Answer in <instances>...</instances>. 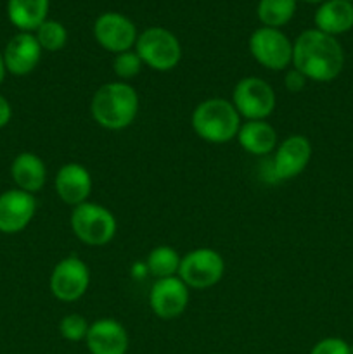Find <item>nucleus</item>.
<instances>
[{"label":"nucleus","instance_id":"obj_4","mask_svg":"<svg viewBox=\"0 0 353 354\" xmlns=\"http://www.w3.org/2000/svg\"><path fill=\"white\" fill-rule=\"evenodd\" d=\"M71 230L80 242L92 248L109 244L118 230V221L107 207L99 203L75 206L71 211Z\"/></svg>","mask_w":353,"mask_h":354},{"label":"nucleus","instance_id":"obj_18","mask_svg":"<svg viewBox=\"0 0 353 354\" xmlns=\"http://www.w3.org/2000/svg\"><path fill=\"white\" fill-rule=\"evenodd\" d=\"M237 142L248 154L266 158L277 149V131L266 120H253L241 124Z\"/></svg>","mask_w":353,"mask_h":354},{"label":"nucleus","instance_id":"obj_5","mask_svg":"<svg viewBox=\"0 0 353 354\" xmlns=\"http://www.w3.org/2000/svg\"><path fill=\"white\" fill-rule=\"evenodd\" d=\"M135 52L144 66L159 73L175 69L182 59V45L179 38L163 26H151L138 33Z\"/></svg>","mask_w":353,"mask_h":354},{"label":"nucleus","instance_id":"obj_17","mask_svg":"<svg viewBox=\"0 0 353 354\" xmlns=\"http://www.w3.org/2000/svg\"><path fill=\"white\" fill-rule=\"evenodd\" d=\"M10 176L17 189L35 196L47 182V166L33 152H21L10 165Z\"/></svg>","mask_w":353,"mask_h":354},{"label":"nucleus","instance_id":"obj_12","mask_svg":"<svg viewBox=\"0 0 353 354\" xmlns=\"http://www.w3.org/2000/svg\"><path fill=\"white\" fill-rule=\"evenodd\" d=\"M190 289L180 277L159 279L149 290V306L152 313L161 320H175L189 306Z\"/></svg>","mask_w":353,"mask_h":354},{"label":"nucleus","instance_id":"obj_2","mask_svg":"<svg viewBox=\"0 0 353 354\" xmlns=\"http://www.w3.org/2000/svg\"><path fill=\"white\" fill-rule=\"evenodd\" d=\"M93 121L106 130H125L138 114V93L130 83L111 82L99 86L90 102Z\"/></svg>","mask_w":353,"mask_h":354},{"label":"nucleus","instance_id":"obj_29","mask_svg":"<svg viewBox=\"0 0 353 354\" xmlns=\"http://www.w3.org/2000/svg\"><path fill=\"white\" fill-rule=\"evenodd\" d=\"M6 73L7 69H6V64H3V55L2 52H0V83H2L3 78H6Z\"/></svg>","mask_w":353,"mask_h":354},{"label":"nucleus","instance_id":"obj_11","mask_svg":"<svg viewBox=\"0 0 353 354\" xmlns=\"http://www.w3.org/2000/svg\"><path fill=\"white\" fill-rule=\"evenodd\" d=\"M93 38L111 54L132 50L138 38L137 26L120 12H104L93 23Z\"/></svg>","mask_w":353,"mask_h":354},{"label":"nucleus","instance_id":"obj_3","mask_svg":"<svg viewBox=\"0 0 353 354\" xmlns=\"http://www.w3.org/2000/svg\"><path fill=\"white\" fill-rule=\"evenodd\" d=\"M190 124L201 140L220 145L237 137L242 121L230 100L211 97L197 104L190 116Z\"/></svg>","mask_w":353,"mask_h":354},{"label":"nucleus","instance_id":"obj_20","mask_svg":"<svg viewBox=\"0 0 353 354\" xmlns=\"http://www.w3.org/2000/svg\"><path fill=\"white\" fill-rule=\"evenodd\" d=\"M48 0H9L7 16L9 21L24 33L37 31L44 21H47Z\"/></svg>","mask_w":353,"mask_h":354},{"label":"nucleus","instance_id":"obj_33","mask_svg":"<svg viewBox=\"0 0 353 354\" xmlns=\"http://www.w3.org/2000/svg\"><path fill=\"white\" fill-rule=\"evenodd\" d=\"M350 2H352V0H350Z\"/></svg>","mask_w":353,"mask_h":354},{"label":"nucleus","instance_id":"obj_16","mask_svg":"<svg viewBox=\"0 0 353 354\" xmlns=\"http://www.w3.org/2000/svg\"><path fill=\"white\" fill-rule=\"evenodd\" d=\"M85 344L90 354H127L130 339L120 322L100 318L90 324Z\"/></svg>","mask_w":353,"mask_h":354},{"label":"nucleus","instance_id":"obj_14","mask_svg":"<svg viewBox=\"0 0 353 354\" xmlns=\"http://www.w3.org/2000/svg\"><path fill=\"white\" fill-rule=\"evenodd\" d=\"M55 192L66 206H80L87 203L92 192V175L80 162H66L57 169L54 178Z\"/></svg>","mask_w":353,"mask_h":354},{"label":"nucleus","instance_id":"obj_19","mask_svg":"<svg viewBox=\"0 0 353 354\" xmlns=\"http://www.w3.org/2000/svg\"><path fill=\"white\" fill-rule=\"evenodd\" d=\"M315 28L331 37L346 33L353 28V2L350 0H325L315 12Z\"/></svg>","mask_w":353,"mask_h":354},{"label":"nucleus","instance_id":"obj_25","mask_svg":"<svg viewBox=\"0 0 353 354\" xmlns=\"http://www.w3.org/2000/svg\"><path fill=\"white\" fill-rule=\"evenodd\" d=\"M89 327L90 324L85 320V317L78 313H69L62 317L61 322H59V334H61L64 341L80 342L87 339Z\"/></svg>","mask_w":353,"mask_h":354},{"label":"nucleus","instance_id":"obj_28","mask_svg":"<svg viewBox=\"0 0 353 354\" xmlns=\"http://www.w3.org/2000/svg\"><path fill=\"white\" fill-rule=\"evenodd\" d=\"M10 118H12V107L9 100L0 93V128H6L10 123Z\"/></svg>","mask_w":353,"mask_h":354},{"label":"nucleus","instance_id":"obj_22","mask_svg":"<svg viewBox=\"0 0 353 354\" xmlns=\"http://www.w3.org/2000/svg\"><path fill=\"white\" fill-rule=\"evenodd\" d=\"M296 6L298 0H260L256 14L263 26L280 30L293 19Z\"/></svg>","mask_w":353,"mask_h":354},{"label":"nucleus","instance_id":"obj_1","mask_svg":"<svg viewBox=\"0 0 353 354\" xmlns=\"http://www.w3.org/2000/svg\"><path fill=\"white\" fill-rule=\"evenodd\" d=\"M345 66L341 44L317 28L305 30L293 41V68L311 82L327 83L338 78Z\"/></svg>","mask_w":353,"mask_h":354},{"label":"nucleus","instance_id":"obj_24","mask_svg":"<svg viewBox=\"0 0 353 354\" xmlns=\"http://www.w3.org/2000/svg\"><path fill=\"white\" fill-rule=\"evenodd\" d=\"M142 68H144V62L141 61L137 52L132 48V50L121 52V54L114 55L113 61V71L118 76L120 82H127V80L135 78V76L141 75Z\"/></svg>","mask_w":353,"mask_h":354},{"label":"nucleus","instance_id":"obj_9","mask_svg":"<svg viewBox=\"0 0 353 354\" xmlns=\"http://www.w3.org/2000/svg\"><path fill=\"white\" fill-rule=\"evenodd\" d=\"M90 286V270L78 256H66L54 266L48 280L52 296L62 303L82 299Z\"/></svg>","mask_w":353,"mask_h":354},{"label":"nucleus","instance_id":"obj_32","mask_svg":"<svg viewBox=\"0 0 353 354\" xmlns=\"http://www.w3.org/2000/svg\"><path fill=\"white\" fill-rule=\"evenodd\" d=\"M213 354H224V353H213Z\"/></svg>","mask_w":353,"mask_h":354},{"label":"nucleus","instance_id":"obj_23","mask_svg":"<svg viewBox=\"0 0 353 354\" xmlns=\"http://www.w3.org/2000/svg\"><path fill=\"white\" fill-rule=\"evenodd\" d=\"M35 37H37L42 50L47 52H57L68 44V30H66L64 24L55 19L44 21L35 31Z\"/></svg>","mask_w":353,"mask_h":354},{"label":"nucleus","instance_id":"obj_15","mask_svg":"<svg viewBox=\"0 0 353 354\" xmlns=\"http://www.w3.org/2000/svg\"><path fill=\"white\" fill-rule=\"evenodd\" d=\"M42 47L33 33H17L9 40L3 50V64L14 76H26L35 71L42 59Z\"/></svg>","mask_w":353,"mask_h":354},{"label":"nucleus","instance_id":"obj_10","mask_svg":"<svg viewBox=\"0 0 353 354\" xmlns=\"http://www.w3.org/2000/svg\"><path fill=\"white\" fill-rule=\"evenodd\" d=\"M311 159V144L305 135H291L277 145L270 159L269 173L275 182L296 178Z\"/></svg>","mask_w":353,"mask_h":354},{"label":"nucleus","instance_id":"obj_13","mask_svg":"<svg viewBox=\"0 0 353 354\" xmlns=\"http://www.w3.org/2000/svg\"><path fill=\"white\" fill-rule=\"evenodd\" d=\"M37 213L33 194L10 189L0 194V232L7 235L23 232Z\"/></svg>","mask_w":353,"mask_h":354},{"label":"nucleus","instance_id":"obj_31","mask_svg":"<svg viewBox=\"0 0 353 354\" xmlns=\"http://www.w3.org/2000/svg\"><path fill=\"white\" fill-rule=\"evenodd\" d=\"M350 353L353 354V344H350Z\"/></svg>","mask_w":353,"mask_h":354},{"label":"nucleus","instance_id":"obj_26","mask_svg":"<svg viewBox=\"0 0 353 354\" xmlns=\"http://www.w3.org/2000/svg\"><path fill=\"white\" fill-rule=\"evenodd\" d=\"M310 354H352L350 344L339 337H325L311 348Z\"/></svg>","mask_w":353,"mask_h":354},{"label":"nucleus","instance_id":"obj_6","mask_svg":"<svg viewBox=\"0 0 353 354\" xmlns=\"http://www.w3.org/2000/svg\"><path fill=\"white\" fill-rule=\"evenodd\" d=\"M230 102L246 121L266 120L275 109L277 97L269 82L260 76H246L235 83Z\"/></svg>","mask_w":353,"mask_h":354},{"label":"nucleus","instance_id":"obj_30","mask_svg":"<svg viewBox=\"0 0 353 354\" xmlns=\"http://www.w3.org/2000/svg\"><path fill=\"white\" fill-rule=\"evenodd\" d=\"M303 2H308V3H322V2H325V0H303Z\"/></svg>","mask_w":353,"mask_h":354},{"label":"nucleus","instance_id":"obj_21","mask_svg":"<svg viewBox=\"0 0 353 354\" xmlns=\"http://www.w3.org/2000/svg\"><path fill=\"white\" fill-rule=\"evenodd\" d=\"M180 261H182V256L175 249L170 245H158L149 252L144 263L147 266V273L159 280L179 275Z\"/></svg>","mask_w":353,"mask_h":354},{"label":"nucleus","instance_id":"obj_27","mask_svg":"<svg viewBox=\"0 0 353 354\" xmlns=\"http://www.w3.org/2000/svg\"><path fill=\"white\" fill-rule=\"evenodd\" d=\"M308 80L305 78V75H301L298 69L291 68L287 69L286 75H284V88L291 93H298L307 86Z\"/></svg>","mask_w":353,"mask_h":354},{"label":"nucleus","instance_id":"obj_7","mask_svg":"<svg viewBox=\"0 0 353 354\" xmlns=\"http://www.w3.org/2000/svg\"><path fill=\"white\" fill-rule=\"evenodd\" d=\"M225 261L218 251L211 248H197L182 256L179 277L189 289H211L221 280Z\"/></svg>","mask_w":353,"mask_h":354},{"label":"nucleus","instance_id":"obj_8","mask_svg":"<svg viewBox=\"0 0 353 354\" xmlns=\"http://www.w3.org/2000/svg\"><path fill=\"white\" fill-rule=\"evenodd\" d=\"M253 59L270 71H284L293 64V41L277 28L262 26L249 37Z\"/></svg>","mask_w":353,"mask_h":354}]
</instances>
